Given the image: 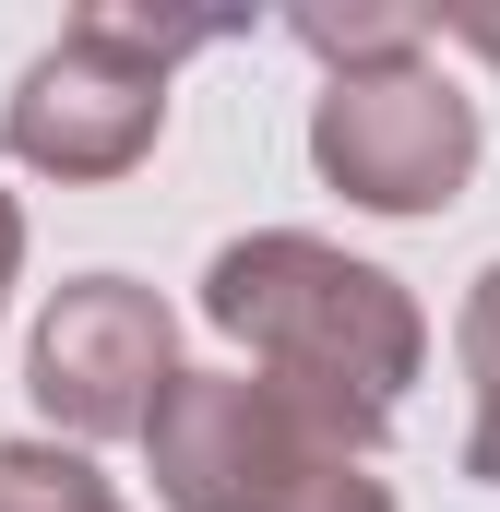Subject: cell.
I'll list each match as a JSON object with an SVG mask.
<instances>
[{
	"mask_svg": "<svg viewBox=\"0 0 500 512\" xmlns=\"http://www.w3.org/2000/svg\"><path fill=\"white\" fill-rule=\"evenodd\" d=\"M239 12H143V0H84L60 24V48L24 60L0 155L36 179H131L167 131V72L191 48H227Z\"/></svg>",
	"mask_w": 500,
	"mask_h": 512,
	"instance_id": "obj_2",
	"label": "cell"
},
{
	"mask_svg": "<svg viewBox=\"0 0 500 512\" xmlns=\"http://www.w3.org/2000/svg\"><path fill=\"white\" fill-rule=\"evenodd\" d=\"M143 465L167 512H393L358 453H334L250 370H179L143 417Z\"/></svg>",
	"mask_w": 500,
	"mask_h": 512,
	"instance_id": "obj_3",
	"label": "cell"
},
{
	"mask_svg": "<svg viewBox=\"0 0 500 512\" xmlns=\"http://www.w3.org/2000/svg\"><path fill=\"white\" fill-rule=\"evenodd\" d=\"M429 36H453V48H477V60L500 72V0H465V12H441Z\"/></svg>",
	"mask_w": 500,
	"mask_h": 512,
	"instance_id": "obj_9",
	"label": "cell"
},
{
	"mask_svg": "<svg viewBox=\"0 0 500 512\" xmlns=\"http://www.w3.org/2000/svg\"><path fill=\"white\" fill-rule=\"evenodd\" d=\"M203 322L250 358V382H274L334 453L370 465L393 441V405L429 370V310L405 298V274L334 251L310 227H250L203 262Z\"/></svg>",
	"mask_w": 500,
	"mask_h": 512,
	"instance_id": "obj_1",
	"label": "cell"
},
{
	"mask_svg": "<svg viewBox=\"0 0 500 512\" xmlns=\"http://www.w3.org/2000/svg\"><path fill=\"white\" fill-rule=\"evenodd\" d=\"M12 274H24V203L0 191V310H12Z\"/></svg>",
	"mask_w": 500,
	"mask_h": 512,
	"instance_id": "obj_10",
	"label": "cell"
},
{
	"mask_svg": "<svg viewBox=\"0 0 500 512\" xmlns=\"http://www.w3.org/2000/svg\"><path fill=\"white\" fill-rule=\"evenodd\" d=\"M0 512H131V501L72 441H0Z\"/></svg>",
	"mask_w": 500,
	"mask_h": 512,
	"instance_id": "obj_8",
	"label": "cell"
},
{
	"mask_svg": "<svg viewBox=\"0 0 500 512\" xmlns=\"http://www.w3.org/2000/svg\"><path fill=\"white\" fill-rule=\"evenodd\" d=\"M310 167L358 203V215H441L477 179V108L453 96V72L381 60V72H322L310 96Z\"/></svg>",
	"mask_w": 500,
	"mask_h": 512,
	"instance_id": "obj_4",
	"label": "cell"
},
{
	"mask_svg": "<svg viewBox=\"0 0 500 512\" xmlns=\"http://www.w3.org/2000/svg\"><path fill=\"white\" fill-rule=\"evenodd\" d=\"M179 382V310L143 286V274H72L48 310H36V346H24V393L36 417L96 453V441H143L155 393Z\"/></svg>",
	"mask_w": 500,
	"mask_h": 512,
	"instance_id": "obj_5",
	"label": "cell"
},
{
	"mask_svg": "<svg viewBox=\"0 0 500 512\" xmlns=\"http://www.w3.org/2000/svg\"><path fill=\"white\" fill-rule=\"evenodd\" d=\"M286 36L322 72H381V60H417L429 48V12H405V0H298Z\"/></svg>",
	"mask_w": 500,
	"mask_h": 512,
	"instance_id": "obj_6",
	"label": "cell"
},
{
	"mask_svg": "<svg viewBox=\"0 0 500 512\" xmlns=\"http://www.w3.org/2000/svg\"><path fill=\"white\" fill-rule=\"evenodd\" d=\"M453 358H465V382H477V417H465V477H477V489H500V262L465 286Z\"/></svg>",
	"mask_w": 500,
	"mask_h": 512,
	"instance_id": "obj_7",
	"label": "cell"
}]
</instances>
